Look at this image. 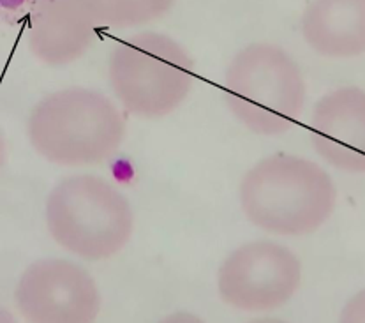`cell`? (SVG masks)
Here are the masks:
<instances>
[{"label":"cell","mask_w":365,"mask_h":323,"mask_svg":"<svg viewBox=\"0 0 365 323\" xmlns=\"http://www.w3.org/2000/svg\"><path fill=\"white\" fill-rule=\"evenodd\" d=\"M238 198L242 212L256 228L277 237H305L332 217L337 188L318 163L274 154L245 172Z\"/></svg>","instance_id":"1"},{"label":"cell","mask_w":365,"mask_h":323,"mask_svg":"<svg viewBox=\"0 0 365 323\" xmlns=\"http://www.w3.org/2000/svg\"><path fill=\"white\" fill-rule=\"evenodd\" d=\"M125 133L120 108L101 92L83 87L51 92L27 118V138L34 150L66 168L110 161L124 143Z\"/></svg>","instance_id":"2"},{"label":"cell","mask_w":365,"mask_h":323,"mask_svg":"<svg viewBox=\"0 0 365 323\" xmlns=\"http://www.w3.org/2000/svg\"><path fill=\"white\" fill-rule=\"evenodd\" d=\"M51 239L85 262H104L124 250L134 232V212L124 193L91 173L55 184L44 207Z\"/></svg>","instance_id":"3"},{"label":"cell","mask_w":365,"mask_h":323,"mask_svg":"<svg viewBox=\"0 0 365 323\" xmlns=\"http://www.w3.org/2000/svg\"><path fill=\"white\" fill-rule=\"evenodd\" d=\"M225 101L233 117L256 135L277 136L300 121L307 99L295 58L272 43H252L230 62Z\"/></svg>","instance_id":"4"},{"label":"cell","mask_w":365,"mask_h":323,"mask_svg":"<svg viewBox=\"0 0 365 323\" xmlns=\"http://www.w3.org/2000/svg\"><path fill=\"white\" fill-rule=\"evenodd\" d=\"M108 80L128 113L155 121L173 113L189 98L196 68L187 50L173 37L140 32L110 51Z\"/></svg>","instance_id":"5"},{"label":"cell","mask_w":365,"mask_h":323,"mask_svg":"<svg viewBox=\"0 0 365 323\" xmlns=\"http://www.w3.org/2000/svg\"><path fill=\"white\" fill-rule=\"evenodd\" d=\"M302 263L289 247L252 240L230 252L217 270L222 302L242 313H272L299 292Z\"/></svg>","instance_id":"6"},{"label":"cell","mask_w":365,"mask_h":323,"mask_svg":"<svg viewBox=\"0 0 365 323\" xmlns=\"http://www.w3.org/2000/svg\"><path fill=\"white\" fill-rule=\"evenodd\" d=\"M14 304L25 322L91 323L101 313V292L92 274L78 263L44 258L24 270Z\"/></svg>","instance_id":"7"},{"label":"cell","mask_w":365,"mask_h":323,"mask_svg":"<svg viewBox=\"0 0 365 323\" xmlns=\"http://www.w3.org/2000/svg\"><path fill=\"white\" fill-rule=\"evenodd\" d=\"M309 136L316 154L346 173L365 172V92L348 85L316 103Z\"/></svg>","instance_id":"8"},{"label":"cell","mask_w":365,"mask_h":323,"mask_svg":"<svg viewBox=\"0 0 365 323\" xmlns=\"http://www.w3.org/2000/svg\"><path fill=\"white\" fill-rule=\"evenodd\" d=\"M98 27L87 0H37L29 48L43 64H71L91 50Z\"/></svg>","instance_id":"9"},{"label":"cell","mask_w":365,"mask_h":323,"mask_svg":"<svg viewBox=\"0 0 365 323\" xmlns=\"http://www.w3.org/2000/svg\"><path fill=\"white\" fill-rule=\"evenodd\" d=\"M302 36L322 57L359 58L365 50V0H312L302 14Z\"/></svg>","instance_id":"10"},{"label":"cell","mask_w":365,"mask_h":323,"mask_svg":"<svg viewBox=\"0 0 365 323\" xmlns=\"http://www.w3.org/2000/svg\"><path fill=\"white\" fill-rule=\"evenodd\" d=\"M99 27H141L165 18L177 0H87Z\"/></svg>","instance_id":"11"},{"label":"cell","mask_w":365,"mask_h":323,"mask_svg":"<svg viewBox=\"0 0 365 323\" xmlns=\"http://www.w3.org/2000/svg\"><path fill=\"white\" fill-rule=\"evenodd\" d=\"M7 161V142H6V135H4L2 128H0V172L4 170Z\"/></svg>","instance_id":"12"},{"label":"cell","mask_w":365,"mask_h":323,"mask_svg":"<svg viewBox=\"0 0 365 323\" xmlns=\"http://www.w3.org/2000/svg\"><path fill=\"white\" fill-rule=\"evenodd\" d=\"M29 0H0V7L7 11H16L24 7Z\"/></svg>","instance_id":"13"},{"label":"cell","mask_w":365,"mask_h":323,"mask_svg":"<svg viewBox=\"0 0 365 323\" xmlns=\"http://www.w3.org/2000/svg\"><path fill=\"white\" fill-rule=\"evenodd\" d=\"M0 322H13V317H11L6 307H0Z\"/></svg>","instance_id":"14"}]
</instances>
